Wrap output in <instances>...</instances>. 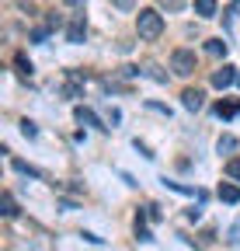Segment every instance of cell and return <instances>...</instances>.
Listing matches in <instances>:
<instances>
[{"instance_id": "cell-17", "label": "cell", "mask_w": 240, "mask_h": 251, "mask_svg": "<svg viewBox=\"0 0 240 251\" xmlns=\"http://www.w3.org/2000/svg\"><path fill=\"white\" fill-rule=\"evenodd\" d=\"M233 147H237L233 136H219V153H223V150H233Z\"/></svg>"}, {"instance_id": "cell-16", "label": "cell", "mask_w": 240, "mask_h": 251, "mask_svg": "<svg viewBox=\"0 0 240 251\" xmlns=\"http://www.w3.org/2000/svg\"><path fill=\"white\" fill-rule=\"evenodd\" d=\"M21 133H24V136H39V129H35V122H28V119L21 122Z\"/></svg>"}, {"instance_id": "cell-10", "label": "cell", "mask_w": 240, "mask_h": 251, "mask_svg": "<svg viewBox=\"0 0 240 251\" xmlns=\"http://www.w3.org/2000/svg\"><path fill=\"white\" fill-rule=\"evenodd\" d=\"M205 52L223 56V52H226V42H223V39H209V42H205Z\"/></svg>"}, {"instance_id": "cell-19", "label": "cell", "mask_w": 240, "mask_h": 251, "mask_svg": "<svg viewBox=\"0 0 240 251\" xmlns=\"http://www.w3.org/2000/svg\"><path fill=\"white\" fill-rule=\"evenodd\" d=\"M115 7H122V11H132V0H115Z\"/></svg>"}, {"instance_id": "cell-13", "label": "cell", "mask_w": 240, "mask_h": 251, "mask_svg": "<svg viewBox=\"0 0 240 251\" xmlns=\"http://www.w3.org/2000/svg\"><path fill=\"white\" fill-rule=\"evenodd\" d=\"M226 175H230L233 181H240V157H237V161H230V164H226Z\"/></svg>"}, {"instance_id": "cell-6", "label": "cell", "mask_w": 240, "mask_h": 251, "mask_svg": "<svg viewBox=\"0 0 240 251\" xmlns=\"http://www.w3.org/2000/svg\"><path fill=\"white\" fill-rule=\"evenodd\" d=\"M77 119H80V122H87V126H98V129H108V126H101V119H98L91 108H84V105L77 108Z\"/></svg>"}, {"instance_id": "cell-14", "label": "cell", "mask_w": 240, "mask_h": 251, "mask_svg": "<svg viewBox=\"0 0 240 251\" xmlns=\"http://www.w3.org/2000/svg\"><path fill=\"white\" fill-rule=\"evenodd\" d=\"M136 237H139V241H153V237H150V230L143 227V220H139V216H136Z\"/></svg>"}, {"instance_id": "cell-2", "label": "cell", "mask_w": 240, "mask_h": 251, "mask_svg": "<svg viewBox=\"0 0 240 251\" xmlns=\"http://www.w3.org/2000/svg\"><path fill=\"white\" fill-rule=\"evenodd\" d=\"M171 70H174L177 77H188V74H195V56H192L188 49H177V52L171 56Z\"/></svg>"}, {"instance_id": "cell-5", "label": "cell", "mask_w": 240, "mask_h": 251, "mask_svg": "<svg viewBox=\"0 0 240 251\" xmlns=\"http://www.w3.org/2000/svg\"><path fill=\"white\" fill-rule=\"evenodd\" d=\"M202 98H205V94H202L198 87H188V91L181 94V101H185L188 112H198V108H202Z\"/></svg>"}, {"instance_id": "cell-3", "label": "cell", "mask_w": 240, "mask_h": 251, "mask_svg": "<svg viewBox=\"0 0 240 251\" xmlns=\"http://www.w3.org/2000/svg\"><path fill=\"white\" fill-rule=\"evenodd\" d=\"M237 77H240V74H237V67H219V70L213 74V87H230Z\"/></svg>"}, {"instance_id": "cell-15", "label": "cell", "mask_w": 240, "mask_h": 251, "mask_svg": "<svg viewBox=\"0 0 240 251\" xmlns=\"http://www.w3.org/2000/svg\"><path fill=\"white\" fill-rule=\"evenodd\" d=\"M18 70H21V77H32V63H28L24 56H18Z\"/></svg>"}, {"instance_id": "cell-18", "label": "cell", "mask_w": 240, "mask_h": 251, "mask_svg": "<svg viewBox=\"0 0 240 251\" xmlns=\"http://www.w3.org/2000/svg\"><path fill=\"white\" fill-rule=\"evenodd\" d=\"M32 39H35V42H45V39H49V28H35Z\"/></svg>"}, {"instance_id": "cell-23", "label": "cell", "mask_w": 240, "mask_h": 251, "mask_svg": "<svg viewBox=\"0 0 240 251\" xmlns=\"http://www.w3.org/2000/svg\"><path fill=\"white\" fill-rule=\"evenodd\" d=\"M237 84H240V77H237Z\"/></svg>"}, {"instance_id": "cell-8", "label": "cell", "mask_w": 240, "mask_h": 251, "mask_svg": "<svg viewBox=\"0 0 240 251\" xmlns=\"http://www.w3.org/2000/svg\"><path fill=\"white\" fill-rule=\"evenodd\" d=\"M195 11L202 18H216V0H195Z\"/></svg>"}, {"instance_id": "cell-11", "label": "cell", "mask_w": 240, "mask_h": 251, "mask_svg": "<svg viewBox=\"0 0 240 251\" xmlns=\"http://www.w3.org/2000/svg\"><path fill=\"white\" fill-rule=\"evenodd\" d=\"M216 115H219V119H230V115H237V105H233V101H219V105H216Z\"/></svg>"}, {"instance_id": "cell-9", "label": "cell", "mask_w": 240, "mask_h": 251, "mask_svg": "<svg viewBox=\"0 0 240 251\" xmlns=\"http://www.w3.org/2000/svg\"><path fill=\"white\" fill-rule=\"evenodd\" d=\"M0 213H4V216H14V213H18L14 196H11V192H4V199H0Z\"/></svg>"}, {"instance_id": "cell-21", "label": "cell", "mask_w": 240, "mask_h": 251, "mask_svg": "<svg viewBox=\"0 0 240 251\" xmlns=\"http://www.w3.org/2000/svg\"><path fill=\"white\" fill-rule=\"evenodd\" d=\"M230 237H233V241L240 244V227H233V230H230Z\"/></svg>"}, {"instance_id": "cell-12", "label": "cell", "mask_w": 240, "mask_h": 251, "mask_svg": "<svg viewBox=\"0 0 240 251\" xmlns=\"http://www.w3.org/2000/svg\"><path fill=\"white\" fill-rule=\"evenodd\" d=\"M14 168H18L21 175H32V178H42V171H39V168H32L28 161H14Z\"/></svg>"}, {"instance_id": "cell-20", "label": "cell", "mask_w": 240, "mask_h": 251, "mask_svg": "<svg viewBox=\"0 0 240 251\" xmlns=\"http://www.w3.org/2000/svg\"><path fill=\"white\" fill-rule=\"evenodd\" d=\"M160 4H164V7H174V11H177V7H181V0H160Z\"/></svg>"}, {"instance_id": "cell-4", "label": "cell", "mask_w": 240, "mask_h": 251, "mask_svg": "<svg viewBox=\"0 0 240 251\" xmlns=\"http://www.w3.org/2000/svg\"><path fill=\"white\" fill-rule=\"evenodd\" d=\"M84 35H87V21H84V14H77L70 21V28H66V39L70 42H84Z\"/></svg>"}, {"instance_id": "cell-22", "label": "cell", "mask_w": 240, "mask_h": 251, "mask_svg": "<svg viewBox=\"0 0 240 251\" xmlns=\"http://www.w3.org/2000/svg\"><path fill=\"white\" fill-rule=\"evenodd\" d=\"M66 4H84V0H66Z\"/></svg>"}, {"instance_id": "cell-1", "label": "cell", "mask_w": 240, "mask_h": 251, "mask_svg": "<svg viewBox=\"0 0 240 251\" xmlns=\"http://www.w3.org/2000/svg\"><path fill=\"white\" fill-rule=\"evenodd\" d=\"M136 31H139V39H146V42H153V39H160V31H164V18L157 14V11H139L136 14Z\"/></svg>"}, {"instance_id": "cell-7", "label": "cell", "mask_w": 240, "mask_h": 251, "mask_svg": "<svg viewBox=\"0 0 240 251\" xmlns=\"http://www.w3.org/2000/svg\"><path fill=\"white\" fill-rule=\"evenodd\" d=\"M219 199H223V202H230V206H233V202H240V188H237V185H219Z\"/></svg>"}]
</instances>
